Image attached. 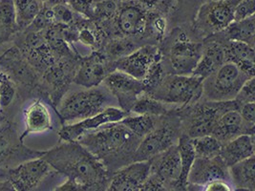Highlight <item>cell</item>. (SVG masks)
I'll return each instance as SVG.
<instances>
[{
  "mask_svg": "<svg viewBox=\"0 0 255 191\" xmlns=\"http://www.w3.org/2000/svg\"><path fill=\"white\" fill-rule=\"evenodd\" d=\"M0 69L5 72L16 85V99L34 92L40 93V76L24 59L16 46L13 45L0 56Z\"/></svg>",
  "mask_w": 255,
  "mask_h": 191,
  "instance_id": "6",
  "label": "cell"
},
{
  "mask_svg": "<svg viewBox=\"0 0 255 191\" xmlns=\"http://www.w3.org/2000/svg\"><path fill=\"white\" fill-rule=\"evenodd\" d=\"M19 31L27 28L43 7L40 0H12Z\"/></svg>",
  "mask_w": 255,
  "mask_h": 191,
  "instance_id": "30",
  "label": "cell"
},
{
  "mask_svg": "<svg viewBox=\"0 0 255 191\" xmlns=\"http://www.w3.org/2000/svg\"><path fill=\"white\" fill-rule=\"evenodd\" d=\"M110 92L98 86L73 92L59 103L58 115L62 124L92 117L107 107Z\"/></svg>",
  "mask_w": 255,
  "mask_h": 191,
  "instance_id": "3",
  "label": "cell"
},
{
  "mask_svg": "<svg viewBox=\"0 0 255 191\" xmlns=\"http://www.w3.org/2000/svg\"><path fill=\"white\" fill-rule=\"evenodd\" d=\"M253 77L235 63L225 62L203 81L202 96L211 101L235 99L244 84Z\"/></svg>",
  "mask_w": 255,
  "mask_h": 191,
  "instance_id": "4",
  "label": "cell"
},
{
  "mask_svg": "<svg viewBox=\"0 0 255 191\" xmlns=\"http://www.w3.org/2000/svg\"><path fill=\"white\" fill-rule=\"evenodd\" d=\"M47 6L53 7L56 5H64V4H68V0H46V2L44 3Z\"/></svg>",
  "mask_w": 255,
  "mask_h": 191,
  "instance_id": "42",
  "label": "cell"
},
{
  "mask_svg": "<svg viewBox=\"0 0 255 191\" xmlns=\"http://www.w3.org/2000/svg\"><path fill=\"white\" fill-rule=\"evenodd\" d=\"M255 0H240L234 9V20H242L255 15Z\"/></svg>",
  "mask_w": 255,
  "mask_h": 191,
  "instance_id": "37",
  "label": "cell"
},
{
  "mask_svg": "<svg viewBox=\"0 0 255 191\" xmlns=\"http://www.w3.org/2000/svg\"><path fill=\"white\" fill-rule=\"evenodd\" d=\"M118 12V6L114 0H102L94 4V16L100 20H109Z\"/></svg>",
  "mask_w": 255,
  "mask_h": 191,
  "instance_id": "35",
  "label": "cell"
},
{
  "mask_svg": "<svg viewBox=\"0 0 255 191\" xmlns=\"http://www.w3.org/2000/svg\"><path fill=\"white\" fill-rule=\"evenodd\" d=\"M178 150L180 153L181 158V176L179 179V185H178V191H186L188 188V174L191 166L196 158L194 148L191 143V139L186 135L182 134L177 142Z\"/></svg>",
  "mask_w": 255,
  "mask_h": 191,
  "instance_id": "28",
  "label": "cell"
},
{
  "mask_svg": "<svg viewBox=\"0 0 255 191\" xmlns=\"http://www.w3.org/2000/svg\"><path fill=\"white\" fill-rule=\"evenodd\" d=\"M0 191H14L12 183L9 180L0 181Z\"/></svg>",
  "mask_w": 255,
  "mask_h": 191,
  "instance_id": "41",
  "label": "cell"
},
{
  "mask_svg": "<svg viewBox=\"0 0 255 191\" xmlns=\"http://www.w3.org/2000/svg\"><path fill=\"white\" fill-rule=\"evenodd\" d=\"M135 49V45L126 39H117L113 40L108 44L107 52L109 55L115 57L116 59L123 58L128 54L132 53Z\"/></svg>",
  "mask_w": 255,
  "mask_h": 191,
  "instance_id": "36",
  "label": "cell"
},
{
  "mask_svg": "<svg viewBox=\"0 0 255 191\" xmlns=\"http://www.w3.org/2000/svg\"><path fill=\"white\" fill-rule=\"evenodd\" d=\"M240 107L241 104L236 99L227 101L206 100L191 111L186 135L193 139L211 134L214 124L221 115L230 110L239 111Z\"/></svg>",
  "mask_w": 255,
  "mask_h": 191,
  "instance_id": "9",
  "label": "cell"
},
{
  "mask_svg": "<svg viewBox=\"0 0 255 191\" xmlns=\"http://www.w3.org/2000/svg\"><path fill=\"white\" fill-rule=\"evenodd\" d=\"M196 157L212 159L220 156L223 144L211 134L191 139Z\"/></svg>",
  "mask_w": 255,
  "mask_h": 191,
  "instance_id": "31",
  "label": "cell"
},
{
  "mask_svg": "<svg viewBox=\"0 0 255 191\" xmlns=\"http://www.w3.org/2000/svg\"><path fill=\"white\" fill-rule=\"evenodd\" d=\"M25 130L19 135L24 141L31 134L43 133L53 129V119L51 113L40 98H35L24 110Z\"/></svg>",
  "mask_w": 255,
  "mask_h": 191,
  "instance_id": "22",
  "label": "cell"
},
{
  "mask_svg": "<svg viewBox=\"0 0 255 191\" xmlns=\"http://www.w3.org/2000/svg\"><path fill=\"white\" fill-rule=\"evenodd\" d=\"M240 115L242 117L245 123L249 125L250 127H255V103L253 102H247L241 105L239 109Z\"/></svg>",
  "mask_w": 255,
  "mask_h": 191,
  "instance_id": "39",
  "label": "cell"
},
{
  "mask_svg": "<svg viewBox=\"0 0 255 191\" xmlns=\"http://www.w3.org/2000/svg\"><path fill=\"white\" fill-rule=\"evenodd\" d=\"M161 58L162 55L158 48L154 45H146L118 59L113 63V68L142 81L151 65Z\"/></svg>",
  "mask_w": 255,
  "mask_h": 191,
  "instance_id": "16",
  "label": "cell"
},
{
  "mask_svg": "<svg viewBox=\"0 0 255 191\" xmlns=\"http://www.w3.org/2000/svg\"><path fill=\"white\" fill-rule=\"evenodd\" d=\"M217 36L225 48L226 62L230 61L238 65L244 71L255 76V47L241 41L223 39L217 34Z\"/></svg>",
  "mask_w": 255,
  "mask_h": 191,
  "instance_id": "24",
  "label": "cell"
},
{
  "mask_svg": "<svg viewBox=\"0 0 255 191\" xmlns=\"http://www.w3.org/2000/svg\"><path fill=\"white\" fill-rule=\"evenodd\" d=\"M118 29L126 36H138L144 32L147 17L137 5H127L116 13Z\"/></svg>",
  "mask_w": 255,
  "mask_h": 191,
  "instance_id": "25",
  "label": "cell"
},
{
  "mask_svg": "<svg viewBox=\"0 0 255 191\" xmlns=\"http://www.w3.org/2000/svg\"><path fill=\"white\" fill-rule=\"evenodd\" d=\"M44 151L28 148L20 140L12 120L0 113V169L16 167L27 160L43 155Z\"/></svg>",
  "mask_w": 255,
  "mask_h": 191,
  "instance_id": "7",
  "label": "cell"
},
{
  "mask_svg": "<svg viewBox=\"0 0 255 191\" xmlns=\"http://www.w3.org/2000/svg\"><path fill=\"white\" fill-rule=\"evenodd\" d=\"M150 161L149 176L161 184L164 191L177 190L181 176V158L177 143Z\"/></svg>",
  "mask_w": 255,
  "mask_h": 191,
  "instance_id": "12",
  "label": "cell"
},
{
  "mask_svg": "<svg viewBox=\"0 0 255 191\" xmlns=\"http://www.w3.org/2000/svg\"><path fill=\"white\" fill-rule=\"evenodd\" d=\"M18 31L12 0H0V45L12 40Z\"/></svg>",
  "mask_w": 255,
  "mask_h": 191,
  "instance_id": "29",
  "label": "cell"
},
{
  "mask_svg": "<svg viewBox=\"0 0 255 191\" xmlns=\"http://www.w3.org/2000/svg\"><path fill=\"white\" fill-rule=\"evenodd\" d=\"M178 139L174 125L170 123L156 125L152 131L141 138L133 156V162L149 161L177 143Z\"/></svg>",
  "mask_w": 255,
  "mask_h": 191,
  "instance_id": "14",
  "label": "cell"
},
{
  "mask_svg": "<svg viewBox=\"0 0 255 191\" xmlns=\"http://www.w3.org/2000/svg\"><path fill=\"white\" fill-rule=\"evenodd\" d=\"M255 155V134H242L225 143L220 157L228 167Z\"/></svg>",
  "mask_w": 255,
  "mask_h": 191,
  "instance_id": "23",
  "label": "cell"
},
{
  "mask_svg": "<svg viewBox=\"0 0 255 191\" xmlns=\"http://www.w3.org/2000/svg\"><path fill=\"white\" fill-rule=\"evenodd\" d=\"M214 180H230L229 167L225 165L220 156L212 159L196 157L188 174V186L204 187Z\"/></svg>",
  "mask_w": 255,
  "mask_h": 191,
  "instance_id": "18",
  "label": "cell"
},
{
  "mask_svg": "<svg viewBox=\"0 0 255 191\" xmlns=\"http://www.w3.org/2000/svg\"><path fill=\"white\" fill-rule=\"evenodd\" d=\"M225 62L226 54L223 42L215 35H211L208 37L206 43L203 44L201 58L191 75L205 80Z\"/></svg>",
  "mask_w": 255,
  "mask_h": 191,
  "instance_id": "20",
  "label": "cell"
},
{
  "mask_svg": "<svg viewBox=\"0 0 255 191\" xmlns=\"http://www.w3.org/2000/svg\"><path fill=\"white\" fill-rule=\"evenodd\" d=\"M229 173L230 179L237 190L255 191V155L229 167Z\"/></svg>",
  "mask_w": 255,
  "mask_h": 191,
  "instance_id": "26",
  "label": "cell"
},
{
  "mask_svg": "<svg viewBox=\"0 0 255 191\" xmlns=\"http://www.w3.org/2000/svg\"><path fill=\"white\" fill-rule=\"evenodd\" d=\"M124 1H127V2H130V1H133V0H124Z\"/></svg>",
  "mask_w": 255,
  "mask_h": 191,
  "instance_id": "43",
  "label": "cell"
},
{
  "mask_svg": "<svg viewBox=\"0 0 255 191\" xmlns=\"http://www.w3.org/2000/svg\"><path fill=\"white\" fill-rule=\"evenodd\" d=\"M216 34L223 39L241 41L255 47V15L242 20H233L226 29Z\"/></svg>",
  "mask_w": 255,
  "mask_h": 191,
  "instance_id": "27",
  "label": "cell"
},
{
  "mask_svg": "<svg viewBox=\"0 0 255 191\" xmlns=\"http://www.w3.org/2000/svg\"><path fill=\"white\" fill-rule=\"evenodd\" d=\"M128 115L122 108L107 106L92 117L69 124H62V127L58 131L59 140L62 142L78 141V139L85 133L94 131L107 123L121 121Z\"/></svg>",
  "mask_w": 255,
  "mask_h": 191,
  "instance_id": "13",
  "label": "cell"
},
{
  "mask_svg": "<svg viewBox=\"0 0 255 191\" xmlns=\"http://www.w3.org/2000/svg\"><path fill=\"white\" fill-rule=\"evenodd\" d=\"M150 172V161L132 162L112 173L108 191H141Z\"/></svg>",
  "mask_w": 255,
  "mask_h": 191,
  "instance_id": "17",
  "label": "cell"
},
{
  "mask_svg": "<svg viewBox=\"0 0 255 191\" xmlns=\"http://www.w3.org/2000/svg\"><path fill=\"white\" fill-rule=\"evenodd\" d=\"M240 0H213L204 4L196 17L201 33L211 36L226 29L234 20V9Z\"/></svg>",
  "mask_w": 255,
  "mask_h": 191,
  "instance_id": "10",
  "label": "cell"
},
{
  "mask_svg": "<svg viewBox=\"0 0 255 191\" xmlns=\"http://www.w3.org/2000/svg\"><path fill=\"white\" fill-rule=\"evenodd\" d=\"M131 132L137 135L139 138H143L149 132L152 131L157 122L153 116L149 115H138L136 116H127L120 121Z\"/></svg>",
  "mask_w": 255,
  "mask_h": 191,
  "instance_id": "33",
  "label": "cell"
},
{
  "mask_svg": "<svg viewBox=\"0 0 255 191\" xmlns=\"http://www.w3.org/2000/svg\"><path fill=\"white\" fill-rule=\"evenodd\" d=\"M255 77L251 78L244 84L235 99L242 105L247 102L255 101Z\"/></svg>",
  "mask_w": 255,
  "mask_h": 191,
  "instance_id": "38",
  "label": "cell"
},
{
  "mask_svg": "<svg viewBox=\"0 0 255 191\" xmlns=\"http://www.w3.org/2000/svg\"><path fill=\"white\" fill-rule=\"evenodd\" d=\"M141 138L130 131L120 121L107 123L87 132L77 142L97 157L110 171L133 162V156Z\"/></svg>",
  "mask_w": 255,
  "mask_h": 191,
  "instance_id": "2",
  "label": "cell"
},
{
  "mask_svg": "<svg viewBox=\"0 0 255 191\" xmlns=\"http://www.w3.org/2000/svg\"><path fill=\"white\" fill-rule=\"evenodd\" d=\"M51 8H52L55 24L73 26L77 22V16L75 15L74 10L68 4L56 5Z\"/></svg>",
  "mask_w": 255,
  "mask_h": 191,
  "instance_id": "34",
  "label": "cell"
},
{
  "mask_svg": "<svg viewBox=\"0 0 255 191\" xmlns=\"http://www.w3.org/2000/svg\"><path fill=\"white\" fill-rule=\"evenodd\" d=\"M47 163L67 180L55 191H105L111 171L77 141L62 142L44 151Z\"/></svg>",
  "mask_w": 255,
  "mask_h": 191,
  "instance_id": "1",
  "label": "cell"
},
{
  "mask_svg": "<svg viewBox=\"0 0 255 191\" xmlns=\"http://www.w3.org/2000/svg\"><path fill=\"white\" fill-rule=\"evenodd\" d=\"M103 83L105 88L116 96L120 106L128 115L139 96L145 91L141 81L120 70L110 72Z\"/></svg>",
  "mask_w": 255,
  "mask_h": 191,
  "instance_id": "11",
  "label": "cell"
},
{
  "mask_svg": "<svg viewBox=\"0 0 255 191\" xmlns=\"http://www.w3.org/2000/svg\"><path fill=\"white\" fill-rule=\"evenodd\" d=\"M242 134H255V127L245 123L238 110H230L221 115L211 132L223 145Z\"/></svg>",
  "mask_w": 255,
  "mask_h": 191,
  "instance_id": "21",
  "label": "cell"
},
{
  "mask_svg": "<svg viewBox=\"0 0 255 191\" xmlns=\"http://www.w3.org/2000/svg\"><path fill=\"white\" fill-rule=\"evenodd\" d=\"M131 112L138 115H149L153 117H159L167 114L168 109L165 103L147 95L137 98L131 109Z\"/></svg>",
  "mask_w": 255,
  "mask_h": 191,
  "instance_id": "32",
  "label": "cell"
},
{
  "mask_svg": "<svg viewBox=\"0 0 255 191\" xmlns=\"http://www.w3.org/2000/svg\"><path fill=\"white\" fill-rule=\"evenodd\" d=\"M204 191H231L232 187L224 180H214L204 186Z\"/></svg>",
  "mask_w": 255,
  "mask_h": 191,
  "instance_id": "40",
  "label": "cell"
},
{
  "mask_svg": "<svg viewBox=\"0 0 255 191\" xmlns=\"http://www.w3.org/2000/svg\"><path fill=\"white\" fill-rule=\"evenodd\" d=\"M203 81L194 75L165 76L162 83L147 95L165 104H193L203 96Z\"/></svg>",
  "mask_w": 255,
  "mask_h": 191,
  "instance_id": "5",
  "label": "cell"
},
{
  "mask_svg": "<svg viewBox=\"0 0 255 191\" xmlns=\"http://www.w3.org/2000/svg\"><path fill=\"white\" fill-rule=\"evenodd\" d=\"M53 170L42 157H37L16 167L0 169V181L9 180L14 191H35Z\"/></svg>",
  "mask_w": 255,
  "mask_h": 191,
  "instance_id": "8",
  "label": "cell"
},
{
  "mask_svg": "<svg viewBox=\"0 0 255 191\" xmlns=\"http://www.w3.org/2000/svg\"><path fill=\"white\" fill-rule=\"evenodd\" d=\"M203 51V43L193 41L182 34L169 50V63L177 75H191Z\"/></svg>",
  "mask_w": 255,
  "mask_h": 191,
  "instance_id": "15",
  "label": "cell"
},
{
  "mask_svg": "<svg viewBox=\"0 0 255 191\" xmlns=\"http://www.w3.org/2000/svg\"><path fill=\"white\" fill-rule=\"evenodd\" d=\"M109 69L105 57L99 53H93L89 57L81 60L73 78V82L84 88L99 86L110 73Z\"/></svg>",
  "mask_w": 255,
  "mask_h": 191,
  "instance_id": "19",
  "label": "cell"
}]
</instances>
